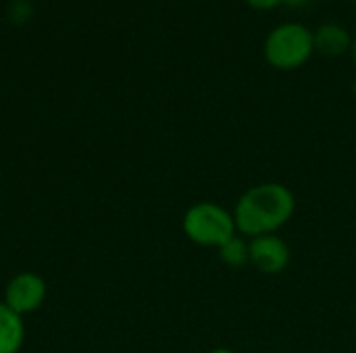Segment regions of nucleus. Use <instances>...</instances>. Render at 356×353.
I'll list each match as a JSON object with an SVG mask.
<instances>
[{"mask_svg": "<svg viewBox=\"0 0 356 353\" xmlns=\"http://www.w3.org/2000/svg\"><path fill=\"white\" fill-rule=\"evenodd\" d=\"M296 210V198L284 183H261L246 189L234 208L236 229L242 237L273 235L288 225Z\"/></svg>", "mask_w": 356, "mask_h": 353, "instance_id": "1", "label": "nucleus"}, {"mask_svg": "<svg viewBox=\"0 0 356 353\" xmlns=\"http://www.w3.org/2000/svg\"><path fill=\"white\" fill-rule=\"evenodd\" d=\"M315 54L313 31L298 21H286L273 27L263 44L265 60L277 71H294L305 67Z\"/></svg>", "mask_w": 356, "mask_h": 353, "instance_id": "2", "label": "nucleus"}, {"mask_svg": "<svg viewBox=\"0 0 356 353\" xmlns=\"http://www.w3.org/2000/svg\"><path fill=\"white\" fill-rule=\"evenodd\" d=\"M181 229L192 243L215 250L238 235L234 212L215 202L192 204L181 218Z\"/></svg>", "mask_w": 356, "mask_h": 353, "instance_id": "3", "label": "nucleus"}, {"mask_svg": "<svg viewBox=\"0 0 356 353\" xmlns=\"http://www.w3.org/2000/svg\"><path fill=\"white\" fill-rule=\"evenodd\" d=\"M48 295L46 281L35 273H19L4 287V304L19 316L38 312Z\"/></svg>", "mask_w": 356, "mask_h": 353, "instance_id": "4", "label": "nucleus"}, {"mask_svg": "<svg viewBox=\"0 0 356 353\" xmlns=\"http://www.w3.org/2000/svg\"><path fill=\"white\" fill-rule=\"evenodd\" d=\"M250 264L263 275H280L290 266L292 250L280 235H259L248 239Z\"/></svg>", "mask_w": 356, "mask_h": 353, "instance_id": "5", "label": "nucleus"}, {"mask_svg": "<svg viewBox=\"0 0 356 353\" xmlns=\"http://www.w3.org/2000/svg\"><path fill=\"white\" fill-rule=\"evenodd\" d=\"M313 42H315V52L336 58V56L348 54L353 35L344 25H340L336 21H327V23H321L313 31Z\"/></svg>", "mask_w": 356, "mask_h": 353, "instance_id": "6", "label": "nucleus"}, {"mask_svg": "<svg viewBox=\"0 0 356 353\" xmlns=\"http://www.w3.org/2000/svg\"><path fill=\"white\" fill-rule=\"evenodd\" d=\"M25 343V320L0 302V353H19Z\"/></svg>", "mask_w": 356, "mask_h": 353, "instance_id": "7", "label": "nucleus"}, {"mask_svg": "<svg viewBox=\"0 0 356 353\" xmlns=\"http://www.w3.org/2000/svg\"><path fill=\"white\" fill-rule=\"evenodd\" d=\"M219 258L223 264H227L229 268H244L250 264V252H248V241L238 233L236 237H232L229 241H225L219 250H217Z\"/></svg>", "mask_w": 356, "mask_h": 353, "instance_id": "8", "label": "nucleus"}, {"mask_svg": "<svg viewBox=\"0 0 356 353\" xmlns=\"http://www.w3.org/2000/svg\"><path fill=\"white\" fill-rule=\"evenodd\" d=\"M244 2L254 10H271V8L284 4V0H244Z\"/></svg>", "mask_w": 356, "mask_h": 353, "instance_id": "9", "label": "nucleus"}, {"mask_svg": "<svg viewBox=\"0 0 356 353\" xmlns=\"http://www.w3.org/2000/svg\"><path fill=\"white\" fill-rule=\"evenodd\" d=\"M313 0H284V4H288V6H294V8H298V6H307V4H311Z\"/></svg>", "mask_w": 356, "mask_h": 353, "instance_id": "10", "label": "nucleus"}, {"mask_svg": "<svg viewBox=\"0 0 356 353\" xmlns=\"http://www.w3.org/2000/svg\"><path fill=\"white\" fill-rule=\"evenodd\" d=\"M348 54H350V58L355 60V64H356V37H353V44H350V50H348Z\"/></svg>", "mask_w": 356, "mask_h": 353, "instance_id": "11", "label": "nucleus"}, {"mask_svg": "<svg viewBox=\"0 0 356 353\" xmlns=\"http://www.w3.org/2000/svg\"><path fill=\"white\" fill-rule=\"evenodd\" d=\"M207 353H236L234 350H227V347H217V350H211V352Z\"/></svg>", "mask_w": 356, "mask_h": 353, "instance_id": "12", "label": "nucleus"}, {"mask_svg": "<svg viewBox=\"0 0 356 353\" xmlns=\"http://www.w3.org/2000/svg\"><path fill=\"white\" fill-rule=\"evenodd\" d=\"M353 94H355V100H356V79H355V83H353Z\"/></svg>", "mask_w": 356, "mask_h": 353, "instance_id": "13", "label": "nucleus"}, {"mask_svg": "<svg viewBox=\"0 0 356 353\" xmlns=\"http://www.w3.org/2000/svg\"><path fill=\"white\" fill-rule=\"evenodd\" d=\"M17 2H31V0H17Z\"/></svg>", "mask_w": 356, "mask_h": 353, "instance_id": "14", "label": "nucleus"}, {"mask_svg": "<svg viewBox=\"0 0 356 353\" xmlns=\"http://www.w3.org/2000/svg\"><path fill=\"white\" fill-rule=\"evenodd\" d=\"M353 2H356V0H353Z\"/></svg>", "mask_w": 356, "mask_h": 353, "instance_id": "15", "label": "nucleus"}]
</instances>
